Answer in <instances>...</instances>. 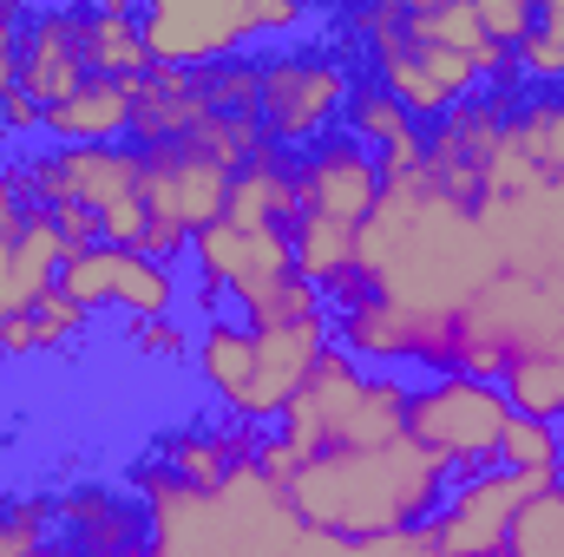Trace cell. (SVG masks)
<instances>
[{"mask_svg": "<svg viewBox=\"0 0 564 557\" xmlns=\"http://www.w3.org/2000/svg\"><path fill=\"white\" fill-rule=\"evenodd\" d=\"M492 276H499V256L486 243L479 210L453 204L426 171H408L381 184V204L355 243V276L328 308L375 295V302L414 308L433 321H459Z\"/></svg>", "mask_w": 564, "mask_h": 557, "instance_id": "6da1fadb", "label": "cell"}, {"mask_svg": "<svg viewBox=\"0 0 564 557\" xmlns=\"http://www.w3.org/2000/svg\"><path fill=\"white\" fill-rule=\"evenodd\" d=\"M446 472L426 459L421 446L401 433L388 446H355V452H315L289 472L282 499L289 512L341 545H368V538H401L426 532V518L446 505Z\"/></svg>", "mask_w": 564, "mask_h": 557, "instance_id": "7a4b0ae2", "label": "cell"}, {"mask_svg": "<svg viewBox=\"0 0 564 557\" xmlns=\"http://www.w3.org/2000/svg\"><path fill=\"white\" fill-rule=\"evenodd\" d=\"M126 485L144 505V557H282V545L302 532L276 485L243 466L224 485H177L139 459Z\"/></svg>", "mask_w": 564, "mask_h": 557, "instance_id": "3957f363", "label": "cell"}, {"mask_svg": "<svg viewBox=\"0 0 564 557\" xmlns=\"http://www.w3.org/2000/svg\"><path fill=\"white\" fill-rule=\"evenodd\" d=\"M381 184H388L381 164L348 132H328L322 144L295 151L289 256H295V276L308 288H322V302H335L355 276V243H361V223L381 204Z\"/></svg>", "mask_w": 564, "mask_h": 557, "instance_id": "277c9868", "label": "cell"}, {"mask_svg": "<svg viewBox=\"0 0 564 557\" xmlns=\"http://www.w3.org/2000/svg\"><path fill=\"white\" fill-rule=\"evenodd\" d=\"M328 341H335L328 315L295 321V328H250L237 315H217L191 335V368H197L204 394L224 407V419H243V426L270 433Z\"/></svg>", "mask_w": 564, "mask_h": 557, "instance_id": "5b68a950", "label": "cell"}, {"mask_svg": "<svg viewBox=\"0 0 564 557\" xmlns=\"http://www.w3.org/2000/svg\"><path fill=\"white\" fill-rule=\"evenodd\" d=\"M408 374L388 368H361L355 354H341L335 341L322 348V361L308 368V381L295 387V401L282 407L276 433L295 459L315 452H355V446H388L408 433Z\"/></svg>", "mask_w": 564, "mask_h": 557, "instance_id": "8992f818", "label": "cell"}, {"mask_svg": "<svg viewBox=\"0 0 564 557\" xmlns=\"http://www.w3.org/2000/svg\"><path fill=\"white\" fill-rule=\"evenodd\" d=\"M151 66H177V73H210L224 59L282 46L295 33L315 26V13L302 0H151L139 7Z\"/></svg>", "mask_w": 564, "mask_h": 557, "instance_id": "52a82bcc", "label": "cell"}, {"mask_svg": "<svg viewBox=\"0 0 564 557\" xmlns=\"http://www.w3.org/2000/svg\"><path fill=\"white\" fill-rule=\"evenodd\" d=\"M512 401L499 381H473V374H426L408 394V439L459 485L473 472L499 466V439L512 426Z\"/></svg>", "mask_w": 564, "mask_h": 557, "instance_id": "ba28073f", "label": "cell"}, {"mask_svg": "<svg viewBox=\"0 0 564 557\" xmlns=\"http://www.w3.org/2000/svg\"><path fill=\"white\" fill-rule=\"evenodd\" d=\"M564 348V288L525 276H499L479 288V302L459 315V341H453V374L473 381H499L512 361L525 354H552Z\"/></svg>", "mask_w": 564, "mask_h": 557, "instance_id": "9c48e42d", "label": "cell"}, {"mask_svg": "<svg viewBox=\"0 0 564 557\" xmlns=\"http://www.w3.org/2000/svg\"><path fill=\"white\" fill-rule=\"evenodd\" d=\"M348 92H355V66L322 40H282L263 46V132L276 151H308L328 132H341V112H348Z\"/></svg>", "mask_w": 564, "mask_h": 557, "instance_id": "30bf717a", "label": "cell"}, {"mask_svg": "<svg viewBox=\"0 0 564 557\" xmlns=\"http://www.w3.org/2000/svg\"><path fill=\"white\" fill-rule=\"evenodd\" d=\"M519 92H525V86H479L473 99H459L446 119L426 125L421 171L453 197V204H466V210L486 204L492 164H499V151H506V119H512Z\"/></svg>", "mask_w": 564, "mask_h": 557, "instance_id": "8fae6325", "label": "cell"}, {"mask_svg": "<svg viewBox=\"0 0 564 557\" xmlns=\"http://www.w3.org/2000/svg\"><path fill=\"white\" fill-rule=\"evenodd\" d=\"M59 295L86 315H106V308H126L132 321H164L191 302V282L171 263H151L144 250H112V243H93V250H73L59 263Z\"/></svg>", "mask_w": 564, "mask_h": 557, "instance_id": "7c38bea8", "label": "cell"}, {"mask_svg": "<svg viewBox=\"0 0 564 557\" xmlns=\"http://www.w3.org/2000/svg\"><path fill=\"white\" fill-rule=\"evenodd\" d=\"M335 321V348L355 354L361 368H433V374H453V341H459V321H433L414 308H394V302H375V295H355L341 308H328Z\"/></svg>", "mask_w": 564, "mask_h": 557, "instance_id": "4fadbf2b", "label": "cell"}, {"mask_svg": "<svg viewBox=\"0 0 564 557\" xmlns=\"http://www.w3.org/2000/svg\"><path fill=\"white\" fill-rule=\"evenodd\" d=\"M479 223H486V243L506 276L564 288V184L532 177L519 190H499L479 204Z\"/></svg>", "mask_w": 564, "mask_h": 557, "instance_id": "5bb4252c", "label": "cell"}, {"mask_svg": "<svg viewBox=\"0 0 564 557\" xmlns=\"http://www.w3.org/2000/svg\"><path fill=\"white\" fill-rule=\"evenodd\" d=\"M237 171L217 164L204 144H151L144 151V210L151 223H171L177 237H204L230 210Z\"/></svg>", "mask_w": 564, "mask_h": 557, "instance_id": "9a60e30c", "label": "cell"}, {"mask_svg": "<svg viewBox=\"0 0 564 557\" xmlns=\"http://www.w3.org/2000/svg\"><path fill=\"white\" fill-rule=\"evenodd\" d=\"M525 499H532V485L519 472H506V466L473 472V479L446 485V505L426 518V538L440 557H506V532Z\"/></svg>", "mask_w": 564, "mask_h": 557, "instance_id": "2e32d148", "label": "cell"}, {"mask_svg": "<svg viewBox=\"0 0 564 557\" xmlns=\"http://www.w3.org/2000/svg\"><path fill=\"white\" fill-rule=\"evenodd\" d=\"M257 439H263V426H243V419L224 414H191L177 426H164L144 459L158 472H171L177 485H224L243 466H257Z\"/></svg>", "mask_w": 564, "mask_h": 557, "instance_id": "e0dca14e", "label": "cell"}, {"mask_svg": "<svg viewBox=\"0 0 564 557\" xmlns=\"http://www.w3.org/2000/svg\"><path fill=\"white\" fill-rule=\"evenodd\" d=\"M53 518L79 557H144V505L132 485L79 479V485L53 492Z\"/></svg>", "mask_w": 564, "mask_h": 557, "instance_id": "ac0fdd59", "label": "cell"}, {"mask_svg": "<svg viewBox=\"0 0 564 557\" xmlns=\"http://www.w3.org/2000/svg\"><path fill=\"white\" fill-rule=\"evenodd\" d=\"M564 184V99L558 92H519L512 119H506V151L492 164V190H519V184Z\"/></svg>", "mask_w": 564, "mask_h": 557, "instance_id": "d6986e66", "label": "cell"}, {"mask_svg": "<svg viewBox=\"0 0 564 557\" xmlns=\"http://www.w3.org/2000/svg\"><path fill=\"white\" fill-rule=\"evenodd\" d=\"M210 86L204 73H177V66H151L144 79H132V144H184L210 125Z\"/></svg>", "mask_w": 564, "mask_h": 557, "instance_id": "ffe728a7", "label": "cell"}, {"mask_svg": "<svg viewBox=\"0 0 564 557\" xmlns=\"http://www.w3.org/2000/svg\"><path fill=\"white\" fill-rule=\"evenodd\" d=\"M73 86H86L73 7H26V33H20V92L46 112V106L73 99Z\"/></svg>", "mask_w": 564, "mask_h": 557, "instance_id": "44dd1931", "label": "cell"}, {"mask_svg": "<svg viewBox=\"0 0 564 557\" xmlns=\"http://www.w3.org/2000/svg\"><path fill=\"white\" fill-rule=\"evenodd\" d=\"M341 132L361 144L375 164H381V177H408V171H421L426 125L408 112V106H401V99H388L375 79H361V73H355V92H348Z\"/></svg>", "mask_w": 564, "mask_h": 557, "instance_id": "7402d4cb", "label": "cell"}, {"mask_svg": "<svg viewBox=\"0 0 564 557\" xmlns=\"http://www.w3.org/2000/svg\"><path fill=\"white\" fill-rule=\"evenodd\" d=\"M73 33H79V59L86 79H144L151 73V46H144L139 7L126 0H99V7H73Z\"/></svg>", "mask_w": 564, "mask_h": 557, "instance_id": "603a6c76", "label": "cell"}, {"mask_svg": "<svg viewBox=\"0 0 564 557\" xmlns=\"http://www.w3.org/2000/svg\"><path fill=\"white\" fill-rule=\"evenodd\" d=\"M46 144H132V86L126 79H86L73 99L40 112Z\"/></svg>", "mask_w": 564, "mask_h": 557, "instance_id": "cb8c5ba5", "label": "cell"}, {"mask_svg": "<svg viewBox=\"0 0 564 557\" xmlns=\"http://www.w3.org/2000/svg\"><path fill=\"white\" fill-rule=\"evenodd\" d=\"M224 217L257 223V230H289V217H295V151L270 144L263 157H250L237 171V184H230V210Z\"/></svg>", "mask_w": 564, "mask_h": 557, "instance_id": "d4e9b609", "label": "cell"}, {"mask_svg": "<svg viewBox=\"0 0 564 557\" xmlns=\"http://www.w3.org/2000/svg\"><path fill=\"white\" fill-rule=\"evenodd\" d=\"M86 308H73L59 288L53 295H40L33 308H20V315H7L0 321V361H33V354H59V348H73L79 335H86Z\"/></svg>", "mask_w": 564, "mask_h": 557, "instance_id": "484cf974", "label": "cell"}, {"mask_svg": "<svg viewBox=\"0 0 564 557\" xmlns=\"http://www.w3.org/2000/svg\"><path fill=\"white\" fill-rule=\"evenodd\" d=\"M506 401L519 419H545V426H564V348L552 354H525L499 374Z\"/></svg>", "mask_w": 564, "mask_h": 557, "instance_id": "4316f807", "label": "cell"}, {"mask_svg": "<svg viewBox=\"0 0 564 557\" xmlns=\"http://www.w3.org/2000/svg\"><path fill=\"white\" fill-rule=\"evenodd\" d=\"M512 73L525 92H564V0H545L532 33L512 46Z\"/></svg>", "mask_w": 564, "mask_h": 557, "instance_id": "83f0119b", "label": "cell"}, {"mask_svg": "<svg viewBox=\"0 0 564 557\" xmlns=\"http://www.w3.org/2000/svg\"><path fill=\"white\" fill-rule=\"evenodd\" d=\"M499 466H506V472H519L532 492L558 485L564 433H558V426H545V419H512V426H506V439H499Z\"/></svg>", "mask_w": 564, "mask_h": 557, "instance_id": "f1b7e54d", "label": "cell"}, {"mask_svg": "<svg viewBox=\"0 0 564 557\" xmlns=\"http://www.w3.org/2000/svg\"><path fill=\"white\" fill-rule=\"evenodd\" d=\"M59 538L46 492H0V557H40Z\"/></svg>", "mask_w": 564, "mask_h": 557, "instance_id": "f546056e", "label": "cell"}, {"mask_svg": "<svg viewBox=\"0 0 564 557\" xmlns=\"http://www.w3.org/2000/svg\"><path fill=\"white\" fill-rule=\"evenodd\" d=\"M506 557H564V492L545 485L519 505L512 532H506Z\"/></svg>", "mask_w": 564, "mask_h": 557, "instance_id": "4dcf8cb0", "label": "cell"}, {"mask_svg": "<svg viewBox=\"0 0 564 557\" xmlns=\"http://www.w3.org/2000/svg\"><path fill=\"white\" fill-rule=\"evenodd\" d=\"M191 144H204L217 164L243 171L250 157H263V151H270V132H263V119H224V112H217V119H210V125H204Z\"/></svg>", "mask_w": 564, "mask_h": 557, "instance_id": "1f68e13d", "label": "cell"}, {"mask_svg": "<svg viewBox=\"0 0 564 557\" xmlns=\"http://www.w3.org/2000/svg\"><path fill=\"white\" fill-rule=\"evenodd\" d=\"M33 217H40V204H33V190H26L20 164L7 157V164H0V250H13V243L33 230Z\"/></svg>", "mask_w": 564, "mask_h": 557, "instance_id": "d6a6232c", "label": "cell"}, {"mask_svg": "<svg viewBox=\"0 0 564 557\" xmlns=\"http://www.w3.org/2000/svg\"><path fill=\"white\" fill-rule=\"evenodd\" d=\"M126 348H132L139 361H184V354H191V328H184L177 315H164V321H132V328H126Z\"/></svg>", "mask_w": 564, "mask_h": 557, "instance_id": "836d02e7", "label": "cell"}, {"mask_svg": "<svg viewBox=\"0 0 564 557\" xmlns=\"http://www.w3.org/2000/svg\"><path fill=\"white\" fill-rule=\"evenodd\" d=\"M479 7V26H486V40L492 46H519L525 33H532V20H539V7H525V0H473Z\"/></svg>", "mask_w": 564, "mask_h": 557, "instance_id": "e575fe53", "label": "cell"}, {"mask_svg": "<svg viewBox=\"0 0 564 557\" xmlns=\"http://www.w3.org/2000/svg\"><path fill=\"white\" fill-rule=\"evenodd\" d=\"M20 33H26V7L0 0V99L20 92Z\"/></svg>", "mask_w": 564, "mask_h": 557, "instance_id": "d590c367", "label": "cell"}, {"mask_svg": "<svg viewBox=\"0 0 564 557\" xmlns=\"http://www.w3.org/2000/svg\"><path fill=\"white\" fill-rule=\"evenodd\" d=\"M0 119H7L13 139H33V132H40V106H33L26 92H7V99H0Z\"/></svg>", "mask_w": 564, "mask_h": 557, "instance_id": "8d00e7d4", "label": "cell"}, {"mask_svg": "<svg viewBox=\"0 0 564 557\" xmlns=\"http://www.w3.org/2000/svg\"><path fill=\"white\" fill-rule=\"evenodd\" d=\"M40 557H79V551H73L66 538H53V545H46V551H40Z\"/></svg>", "mask_w": 564, "mask_h": 557, "instance_id": "74e56055", "label": "cell"}, {"mask_svg": "<svg viewBox=\"0 0 564 557\" xmlns=\"http://www.w3.org/2000/svg\"><path fill=\"white\" fill-rule=\"evenodd\" d=\"M7 256H13V250H0V308H7Z\"/></svg>", "mask_w": 564, "mask_h": 557, "instance_id": "f35d334b", "label": "cell"}, {"mask_svg": "<svg viewBox=\"0 0 564 557\" xmlns=\"http://www.w3.org/2000/svg\"><path fill=\"white\" fill-rule=\"evenodd\" d=\"M0 321H7V308H0Z\"/></svg>", "mask_w": 564, "mask_h": 557, "instance_id": "ab89813d", "label": "cell"}, {"mask_svg": "<svg viewBox=\"0 0 564 557\" xmlns=\"http://www.w3.org/2000/svg\"><path fill=\"white\" fill-rule=\"evenodd\" d=\"M558 99H564V92H558Z\"/></svg>", "mask_w": 564, "mask_h": 557, "instance_id": "60d3db41", "label": "cell"}]
</instances>
